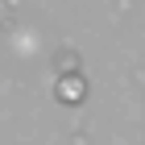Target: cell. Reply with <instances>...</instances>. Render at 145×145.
I'll list each match as a JSON object with an SVG mask.
<instances>
[]
</instances>
